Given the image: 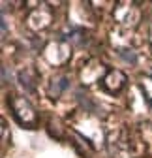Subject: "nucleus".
Wrapping results in <instances>:
<instances>
[{
	"instance_id": "20e7f679",
	"label": "nucleus",
	"mask_w": 152,
	"mask_h": 158,
	"mask_svg": "<svg viewBox=\"0 0 152 158\" xmlns=\"http://www.w3.org/2000/svg\"><path fill=\"white\" fill-rule=\"evenodd\" d=\"M118 55L124 58L126 62H130V64H137V55H135L134 51H130V49H122V51H118Z\"/></svg>"
},
{
	"instance_id": "39448f33",
	"label": "nucleus",
	"mask_w": 152,
	"mask_h": 158,
	"mask_svg": "<svg viewBox=\"0 0 152 158\" xmlns=\"http://www.w3.org/2000/svg\"><path fill=\"white\" fill-rule=\"evenodd\" d=\"M2 77H4V83H8V70H6V66H2Z\"/></svg>"
},
{
	"instance_id": "423d86ee",
	"label": "nucleus",
	"mask_w": 152,
	"mask_h": 158,
	"mask_svg": "<svg viewBox=\"0 0 152 158\" xmlns=\"http://www.w3.org/2000/svg\"><path fill=\"white\" fill-rule=\"evenodd\" d=\"M6 30H8V28H6V21L2 19V34H6Z\"/></svg>"
},
{
	"instance_id": "f257e3e1",
	"label": "nucleus",
	"mask_w": 152,
	"mask_h": 158,
	"mask_svg": "<svg viewBox=\"0 0 152 158\" xmlns=\"http://www.w3.org/2000/svg\"><path fill=\"white\" fill-rule=\"evenodd\" d=\"M10 106L13 109V117L25 128H34V124L38 123V115H36V111H34V107L30 106L28 100H25L21 96H11L10 98Z\"/></svg>"
},
{
	"instance_id": "7ed1b4c3",
	"label": "nucleus",
	"mask_w": 152,
	"mask_h": 158,
	"mask_svg": "<svg viewBox=\"0 0 152 158\" xmlns=\"http://www.w3.org/2000/svg\"><path fill=\"white\" fill-rule=\"evenodd\" d=\"M30 72H21L19 73V79H21V85L26 89V92H34V81L28 77Z\"/></svg>"
},
{
	"instance_id": "f03ea898",
	"label": "nucleus",
	"mask_w": 152,
	"mask_h": 158,
	"mask_svg": "<svg viewBox=\"0 0 152 158\" xmlns=\"http://www.w3.org/2000/svg\"><path fill=\"white\" fill-rule=\"evenodd\" d=\"M68 85H70V79H68V77H60V79H56V81H53L51 87H49L51 98H58V96L64 92V89H66Z\"/></svg>"
}]
</instances>
